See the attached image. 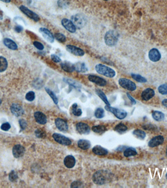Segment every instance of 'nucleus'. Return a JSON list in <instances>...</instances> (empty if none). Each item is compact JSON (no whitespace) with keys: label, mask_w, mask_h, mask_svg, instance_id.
Returning a JSON list of instances; mask_svg holds the SVG:
<instances>
[{"label":"nucleus","mask_w":167,"mask_h":188,"mask_svg":"<svg viewBox=\"0 0 167 188\" xmlns=\"http://www.w3.org/2000/svg\"><path fill=\"white\" fill-rule=\"evenodd\" d=\"M112 176V173L107 170H100L94 173L92 180L96 184L103 185L111 182Z\"/></svg>","instance_id":"1"},{"label":"nucleus","mask_w":167,"mask_h":188,"mask_svg":"<svg viewBox=\"0 0 167 188\" xmlns=\"http://www.w3.org/2000/svg\"><path fill=\"white\" fill-rule=\"evenodd\" d=\"M95 69L98 73L106 77L112 78L116 75V71L113 69L103 64H97L95 67Z\"/></svg>","instance_id":"2"},{"label":"nucleus","mask_w":167,"mask_h":188,"mask_svg":"<svg viewBox=\"0 0 167 188\" xmlns=\"http://www.w3.org/2000/svg\"><path fill=\"white\" fill-rule=\"evenodd\" d=\"M118 37L119 35L116 31L113 30L108 31L106 32L104 37L105 43L108 46H114L118 41Z\"/></svg>","instance_id":"3"},{"label":"nucleus","mask_w":167,"mask_h":188,"mask_svg":"<svg viewBox=\"0 0 167 188\" xmlns=\"http://www.w3.org/2000/svg\"><path fill=\"white\" fill-rule=\"evenodd\" d=\"M71 21L73 23L76 28L81 29L85 26L87 23V20L83 15L80 14H76L73 15L71 18Z\"/></svg>","instance_id":"4"},{"label":"nucleus","mask_w":167,"mask_h":188,"mask_svg":"<svg viewBox=\"0 0 167 188\" xmlns=\"http://www.w3.org/2000/svg\"><path fill=\"white\" fill-rule=\"evenodd\" d=\"M119 85L124 89L133 91L136 89V85L131 80L125 78H121L118 81Z\"/></svg>","instance_id":"5"},{"label":"nucleus","mask_w":167,"mask_h":188,"mask_svg":"<svg viewBox=\"0 0 167 188\" xmlns=\"http://www.w3.org/2000/svg\"><path fill=\"white\" fill-rule=\"evenodd\" d=\"M105 109L108 111L113 113L116 117L120 119H124L127 116V113L126 112L125 110L112 107H110V105H106Z\"/></svg>","instance_id":"6"},{"label":"nucleus","mask_w":167,"mask_h":188,"mask_svg":"<svg viewBox=\"0 0 167 188\" xmlns=\"http://www.w3.org/2000/svg\"><path fill=\"white\" fill-rule=\"evenodd\" d=\"M52 137L56 142L64 146H70L71 144V141L70 139L60 134L55 133L52 135Z\"/></svg>","instance_id":"7"},{"label":"nucleus","mask_w":167,"mask_h":188,"mask_svg":"<svg viewBox=\"0 0 167 188\" xmlns=\"http://www.w3.org/2000/svg\"><path fill=\"white\" fill-rule=\"evenodd\" d=\"M19 8L22 13H24L28 17L32 19L34 21L38 22L40 20V18L39 16L36 13L33 12L32 10H31L30 9H28L26 6H20Z\"/></svg>","instance_id":"8"},{"label":"nucleus","mask_w":167,"mask_h":188,"mask_svg":"<svg viewBox=\"0 0 167 188\" xmlns=\"http://www.w3.org/2000/svg\"><path fill=\"white\" fill-rule=\"evenodd\" d=\"M88 79L90 81L99 85L100 86H105L107 83V82L105 79H104L101 77L96 76V75H90L88 77Z\"/></svg>","instance_id":"9"},{"label":"nucleus","mask_w":167,"mask_h":188,"mask_svg":"<svg viewBox=\"0 0 167 188\" xmlns=\"http://www.w3.org/2000/svg\"><path fill=\"white\" fill-rule=\"evenodd\" d=\"M66 49L67 52L73 54L74 56H82L85 55L84 51L80 48L75 46L73 45H68L66 46Z\"/></svg>","instance_id":"10"},{"label":"nucleus","mask_w":167,"mask_h":188,"mask_svg":"<svg viewBox=\"0 0 167 188\" xmlns=\"http://www.w3.org/2000/svg\"><path fill=\"white\" fill-rule=\"evenodd\" d=\"M39 32L41 33L43 36L46 40L49 42L52 43L54 41V37L50 30L45 27H41L39 29Z\"/></svg>","instance_id":"11"},{"label":"nucleus","mask_w":167,"mask_h":188,"mask_svg":"<svg viewBox=\"0 0 167 188\" xmlns=\"http://www.w3.org/2000/svg\"><path fill=\"white\" fill-rule=\"evenodd\" d=\"M61 23L63 27L69 32L71 33H74L75 32L76 28L71 21L64 18L62 20Z\"/></svg>","instance_id":"12"},{"label":"nucleus","mask_w":167,"mask_h":188,"mask_svg":"<svg viewBox=\"0 0 167 188\" xmlns=\"http://www.w3.org/2000/svg\"><path fill=\"white\" fill-rule=\"evenodd\" d=\"M56 127L60 131L62 132H67L68 129V125L67 122L62 119L57 118L55 119Z\"/></svg>","instance_id":"13"},{"label":"nucleus","mask_w":167,"mask_h":188,"mask_svg":"<svg viewBox=\"0 0 167 188\" xmlns=\"http://www.w3.org/2000/svg\"><path fill=\"white\" fill-rule=\"evenodd\" d=\"M25 153V148L21 144H16L13 147L12 153L13 156L16 158L22 157Z\"/></svg>","instance_id":"14"},{"label":"nucleus","mask_w":167,"mask_h":188,"mask_svg":"<svg viewBox=\"0 0 167 188\" xmlns=\"http://www.w3.org/2000/svg\"><path fill=\"white\" fill-rule=\"evenodd\" d=\"M76 130L81 134H88L91 132L90 127L84 123H78L76 125Z\"/></svg>","instance_id":"15"},{"label":"nucleus","mask_w":167,"mask_h":188,"mask_svg":"<svg viewBox=\"0 0 167 188\" xmlns=\"http://www.w3.org/2000/svg\"><path fill=\"white\" fill-rule=\"evenodd\" d=\"M11 112L16 117H20L24 113V109L17 103H13L10 107Z\"/></svg>","instance_id":"16"},{"label":"nucleus","mask_w":167,"mask_h":188,"mask_svg":"<svg viewBox=\"0 0 167 188\" xmlns=\"http://www.w3.org/2000/svg\"><path fill=\"white\" fill-rule=\"evenodd\" d=\"M164 141V139L162 136H155L149 141L148 146L151 148H154L162 144Z\"/></svg>","instance_id":"17"},{"label":"nucleus","mask_w":167,"mask_h":188,"mask_svg":"<svg viewBox=\"0 0 167 188\" xmlns=\"http://www.w3.org/2000/svg\"><path fill=\"white\" fill-rule=\"evenodd\" d=\"M149 57L152 61H158L161 58V54L157 49L154 48L149 51Z\"/></svg>","instance_id":"18"},{"label":"nucleus","mask_w":167,"mask_h":188,"mask_svg":"<svg viewBox=\"0 0 167 188\" xmlns=\"http://www.w3.org/2000/svg\"><path fill=\"white\" fill-rule=\"evenodd\" d=\"M34 118L38 123L41 124H45L47 122V118L46 115L41 112H36L34 113Z\"/></svg>","instance_id":"19"},{"label":"nucleus","mask_w":167,"mask_h":188,"mask_svg":"<svg viewBox=\"0 0 167 188\" xmlns=\"http://www.w3.org/2000/svg\"><path fill=\"white\" fill-rule=\"evenodd\" d=\"M64 163L67 168L71 169L75 165V159L72 155H67L64 159Z\"/></svg>","instance_id":"20"},{"label":"nucleus","mask_w":167,"mask_h":188,"mask_svg":"<svg viewBox=\"0 0 167 188\" xmlns=\"http://www.w3.org/2000/svg\"><path fill=\"white\" fill-rule=\"evenodd\" d=\"M155 95V92L153 89L151 88H147L143 91L141 94V98L143 100L147 101L153 98Z\"/></svg>","instance_id":"21"},{"label":"nucleus","mask_w":167,"mask_h":188,"mask_svg":"<svg viewBox=\"0 0 167 188\" xmlns=\"http://www.w3.org/2000/svg\"><path fill=\"white\" fill-rule=\"evenodd\" d=\"M61 67L62 69L64 71L67 73L73 72L75 71V67L74 64L67 61L63 62L61 63Z\"/></svg>","instance_id":"22"},{"label":"nucleus","mask_w":167,"mask_h":188,"mask_svg":"<svg viewBox=\"0 0 167 188\" xmlns=\"http://www.w3.org/2000/svg\"><path fill=\"white\" fill-rule=\"evenodd\" d=\"M92 152L96 155H99V156H104L107 155L108 154V151L105 148H103L101 146L99 145H97L93 147L92 148Z\"/></svg>","instance_id":"23"},{"label":"nucleus","mask_w":167,"mask_h":188,"mask_svg":"<svg viewBox=\"0 0 167 188\" xmlns=\"http://www.w3.org/2000/svg\"><path fill=\"white\" fill-rule=\"evenodd\" d=\"M3 43L4 45L6 47L8 48V49L14 51L18 49V45H17L16 43L14 41L12 40V39L8 38H5L3 40Z\"/></svg>","instance_id":"24"},{"label":"nucleus","mask_w":167,"mask_h":188,"mask_svg":"<svg viewBox=\"0 0 167 188\" xmlns=\"http://www.w3.org/2000/svg\"><path fill=\"white\" fill-rule=\"evenodd\" d=\"M78 146L83 150H87L91 147V142L87 140H80L78 142Z\"/></svg>","instance_id":"25"},{"label":"nucleus","mask_w":167,"mask_h":188,"mask_svg":"<svg viewBox=\"0 0 167 188\" xmlns=\"http://www.w3.org/2000/svg\"><path fill=\"white\" fill-rule=\"evenodd\" d=\"M75 70L78 72L85 73L88 71V69L84 63L77 62L74 64Z\"/></svg>","instance_id":"26"},{"label":"nucleus","mask_w":167,"mask_h":188,"mask_svg":"<svg viewBox=\"0 0 167 188\" xmlns=\"http://www.w3.org/2000/svg\"><path fill=\"white\" fill-rule=\"evenodd\" d=\"M63 81L66 83H67L71 86L73 87L76 89H80V88L81 87V85H80L78 82L71 78H64Z\"/></svg>","instance_id":"27"},{"label":"nucleus","mask_w":167,"mask_h":188,"mask_svg":"<svg viewBox=\"0 0 167 188\" xmlns=\"http://www.w3.org/2000/svg\"><path fill=\"white\" fill-rule=\"evenodd\" d=\"M107 129L105 125H97L93 126L92 127V130L94 132L98 134H103L107 131Z\"/></svg>","instance_id":"28"},{"label":"nucleus","mask_w":167,"mask_h":188,"mask_svg":"<svg viewBox=\"0 0 167 188\" xmlns=\"http://www.w3.org/2000/svg\"><path fill=\"white\" fill-rule=\"evenodd\" d=\"M8 67V62L6 58L3 56H0V73L6 71Z\"/></svg>","instance_id":"29"},{"label":"nucleus","mask_w":167,"mask_h":188,"mask_svg":"<svg viewBox=\"0 0 167 188\" xmlns=\"http://www.w3.org/2000/svg\"><path fill=\"white\" fill-rule=\"evenodd\" d=\"M152 116L154 120L157 122L162 121L165 118V115L162 112L158 111H153L152 113Z\"/></svg>","instance_id":"30"},{"label":"nucleus","mask_w":167,"mask_h":188,"mask_svg":"<svg viewBox=\"0 0 167 188\" xmlns=\"http://www.w3.org/2000/svg\"><path fill=\"white\" fill-rule=\"evenodd\" d=\"M96 92L97 94V95L99 96L100 98L106 103V105H110V103L108 102L107 96L101 90L98 89H96Z\"/></svg>","instance_id":"31"},{"label":"nucleus","mask_w":167,"mask_h":188,"mask_svg":"<svg viewBox=\"0 0 167 188\" xmlns=\"http://www.w3.org/2000/svg\"><path fill=\"white\" fill-rule=\"evenodd\" d=\"M137 154L136 149L133 148H127L124 152V155L126 157H128L130 156H135Z\"/></svg>","instance_id":"32"},{"label":"nucleus","mask_w":167,"mask_h":188,"mask_svg":"<svg viewBox=\"0 0 167 188\" xmlns=\"http://www.w3.org/2000/svg\"><path fill=\"white\" fill-rule=\"evenodd\" d=\"M133 134L137 138L144 140L146 137V134L145 132L140 129H136L133 132Z\"/></svg>","instance_id":"33"},{"label":"nucleus","mask_w":167,"mask_h":188,"mask_svg":"<svg viewBox=\"0 0 167 188\" xmlns=\"http://www.w3.org/2000/svg\"><path fill=\"white\" fill-rule=\"evenodd\" d=\"M127 129L128 127L127 126L122 123L117 124L114 128V130L119 133H123L125 132L127 130Z\"/></svg>","instance_id":"34"},{"label":"nucleus","mask_w":167,"mask_h":188,"mask_svg":"<svg viewBox=\"0 0 167 188\" xmlns=\"http://www.w3.org/2000/svg\"><path fill=\"white\" fill-rule=\"evenodd\" d=\"M78 105L77 103H74L72 105V112L75 116L79 117L81 116L82 111L81 109L77 108Z\"/></svg>","instance_id":"35"},{"label":"nucleus","mask_w":167,"mask_h":188,"mask_svg":"<svg viewBox=\"0 0 167 188\" xmlns=\"http://www.w3.org/2000/svg\"><path fill=\"white\" fill-rule=\"evenodd\" d=\"M45 90H46V92H47V93L48 94L49 96L51 97V99L53 100V102H54V103L56 104H58V99L57 97L56 96L55 94L53 92L51 91V89H49L48 88L46 87L45 88Z\"/></svg>","instance_id":"36"},{"label":"nucleus","mask_w":167,"mask_h":188,"mask_svg":"<svg viewBox=\"0 0 167 188\" xmlns=\"http://www.w3.org/2000/svg\"><path fill=\"white\" fill-rule=\"evenodd\" d=\"M132 77L135 81H136L138 82H141V83H145L147 81V80L145 78V77H144L142 76H140L139 75H137V74H135V73H132Z\"/></svg>","instance_id":"37"},{"label":"nucleus","mask_w":167,"mask_h":188,"mask_svg":"<svg viewBox=\"0 0 167 188\" xmlns=\"http://www.w3.org/2000/svg\"><path fill=\"white\" fill-rule=\"evenodd\" d=\"M104 115H105V112L102 108H98L96 109L94 113V116L97 119L103 118L104 117Z\"/></svg>","instance_id":"38"},{"label":"nucleus","mask_w":167,"mask_h":188,"mask_svg":"<svg viewBox=\"0 0 167 188\" xmlns=\"http://www.w3.org/2000/svg\"><path fill=\"white\" fill-rule=\"evenodd\" d=\"M33 87L35 89H40L44 86V82L41 79H36L33 82Z\"/></svg>","instance_id":"39"},{"label":"nucleus","mask_w":167,"mask_h":188,"mask_svg":"<svg viewBox=\"0 0 167 188\" xmlns=\"http://www.w3.org/2000/svg\"><path fill=\"white\" fill-rule=\"evenodd\" d=\"M55 38L57 40L61 43L65 42L66 41V40H67L66 36L62 33H60V32L55 33Z\"/></svg>","instance_id":"40"},{"label":"nucleus","mask_w":167,"mask_h":188,"mask_svg":"<svg viewBox=\"0 0 167 188\" xmlns=\"http://www.w3.org/2000/svg\"><path fill=\"white\" fill-rule=\"evenodd\" d=\"M36 136L38 138H44L46 137V132L42 129H37L35 132Z\"/></svg>","instance_id":"41"},{"label":"nucleus","mask_w":167,"mask_h":188,"mask_svg":"<svg viewBox=\"0 0 167 188\" xmlns=\"http://www.w3.org/2000/svg\"><path fill=\"white\" fill-rule=\"evenodd\" d=\"M35 98V94L33 91L28 92L26 95V98L29 102H32Z\"/></svg>","instance_id":"42"},{"label":"nucleus","mask_w":167,"mask_h":188,"mask_svg":"<svg viewBox=\"0 0 167 188\" xmlns=\"http://www.w3.org/2000/svg\"><path fill=\"white\" fill-rule=\"evenodd\" d=\"M159 93L162 95H167V84H162L158 88Z\"/></svg>","instance_id":"43"},{"label":"nucleus","mask_w":167,"mask_h":188,"mask_svg":"<svg viewBox=\"0 0 167 188\" xmlns=\"http://www.w3.org/2000/svg\"><path fill=\"white\" fill-rule=\"evenodd\" d=\"M17 178H18V175L17 174V173L14 170L11 171L9 175V179L10 181L14 182L17 179Z\"/></svg>","instance_id":"44"},{"label":"nucleus","mask_w":167,"mask_h":188,"mask_svg":"<svg viewBox=\"0 0 167 188\" xmlns=\"http://www.w3.org/2000/svg\"><path fill=\"white\" fill-rule=\"evenodd\" d=\"M33 45L34 47L40 51H42L44 49V45L42 44L41 43L39 42L38 41H34L33 42Z\"/></svg>","instance_id":"45"},{"label":"nucleus","mask_w":167,"mask_h":188,"mask_svg":"<svg viewBox=\"0 0 167 188\" xmlns=\"http://www.w3.org/2000/svg\"><path fill=\"white\" fill-rule=\"evenodd\" d=\"M51 58L52 60L55 63H59L61 61V59L57 55H55V54H52L51 55Z\"/></svg>","instance_id":"46"},{"label":"nucleus","mask_w":167,"mask_h":188,"mask_svg":"<svg viewBox=\"0 0 167 188\" xmlns=\"http://www.w3.org/2000/svg\"><path fill=\"white\" fill-rule=\"evenodd\" d=\"M19 124H20V127H21V128L22 130H24L27 126V123L24 119H20L19 121Z\"/></svg>","instance_id":"47"},{"label":"nucleus","mask_w":167,"mask_h":188,"mask_svg":"<svg viewBox=\"0 0 167 188\" xmlns=\"http://www.w3.org/2000/svg\"><path fill=\"white\" fill-rule=\"evenodd\" d=\"M1 128L4 131H8L10 128L11 126L10 123H3L2 125Z\"/></svg>","instance_id":"48"},{"label":"nucleus","mask_w":167,"mask_h":188,"mask_svg":"<svg viewBox=\"0 0 167 188\" xmlns=\"http://www.w3.org/2000/svg\"><path fill=\"white\" fill-rule=\"evenodd\" d=\"M82 185V184L80 181H74V182H73L71 184V187H72V188H79V187H81Z\"/></svg>","instance_id":"49"},{"label":"nucleus","mask_w":167,"mask_h":188,"mask_svg":"<svg viewBox=\"0 0 167 188\" xmlns=\"http://www.w3.org/2000/svg\"><path fill=\"white\" fill-rule=\"evenodd\" d=\"M14 30L16 32L19 33V32H21V31H22V30H23V27H22L21 26H16L15 27Z\"/></svg>","instance_id":"50"},{"label":"nucleus","mask_w":167,"mask_h":188,"mask_svg":"<svg viewBox=\"0 0 167 188\" xmlns=\"http://www.w3.org/2000/svg\"><path fill=\"white\" fill-rule=\"evenodd\" d=\"M143 128L145 129V130H149V129H154V127L153 125H150V124H149V125H145L144 126Z\"/></svg>","instance_id":"51"},{"label":"nucleus","mask_w":167,"mask_h":188,"mask_svg":"<svg viewBox=\"0 0 167 188\" xmlns=\"http://www.w3.org/2000/svg\"><path fill=\"white\" fill-rule=\"evenodd\" d=\"M127 94L128 97V98H129V100L131 101V102H132V104H136V101H135V99H134V98H133L132 97V96L130 95V94H129V93H127Z\"/></svg>","instance_id":"52"},{"label":"nucleus","mask_w":167,"mask_h":188,"mask_svg":"<svg viewBox=\"0 0 167 188\" xmlns=\"http://www.w3.org/2000/svg\"><path fill=\"white\" fill-rule=\"evenodd\" d=\"M162 103L163 105L167 108V99H164Z\"/></svg>","instance_id":"53"},{"label":"nucleus","mask_w":167,"mask_h":188,"mask_svg":"<svg viewBox=\"0 0 167 188\" xmlns=\"http://www.w3.org/2000/svg\"><path fill=\"white\" fill-rule=\"evenodd\" d=\"M0 1H1L3 2H6V3H9L11 2V0H0Z\"/></svg>","instance_id":"54"},{"label":"nucleus","mask_w":167,"mask_h":188,"mask_svg":"<svg viewBox=\"0 0 167 188\" xmlns=\"http://www.w3.org/2000/svg\"><path fill=\"white\" fill-rule=\"evenodd\" d=\"M1 103H2L1 99H0V104H1Z\"/></svg>","instance_id":"55"},{"label":"nucleus","mask_w":167,"mask_h":188,"mask_svg":"<svg viewBox=\"0 0 167 188\" xmlns=\"http://www.w3.org/2000/svg\"><path fill=\"white\" fill-rule=\"evenodd\" d=\"M166 155L167 156V150H166Z\"/></svg>","instance_id":"56"},{"label":"nucleus","mask_w":167,"mask_h":188,"mask_svg":"<svg viewBox=\"0 0 167 188\" xmlns=\"http://www.w3.org/2000/svg\"><path fill=\"white\" fill-rule=\"evenodd\" d=\"M104 1H109V0H104Z\"/></svg>","instance_id":"57"}]
</instances>
